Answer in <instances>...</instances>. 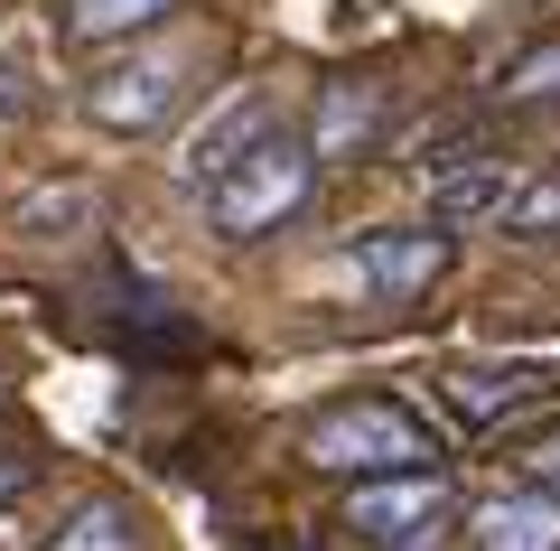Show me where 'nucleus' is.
<instances>
[{
	"mask_svg": "<svg viewBox=\"0 0 560 551\" xmlns=\"http://www.w3.org/2000/svg\"><path fill=\"white\" fill-rule=\"evenodd\" d=\"M467 551H560V495L514 486L467 514Z\"/></svg>",
	"mask_w": 560,
	"mask_h": 551,
	"instance_id": "obj_10",
	"label": "nucleus"
},
{
	"mask_svg": "<svg viewBox=\"0 0 560 551\" xmlns=\"http://www.w3.org/2000/svg\"><path fill=\"white\" fill-rule=\"evenodd\" d=\"M448 524V468L420 477H374V486H346V532L364 551H411Z\"/></svg>",
	"mask_w": 560,
	"mask_h": 551,
	"instance_id": "obj_4",
	"label": "nucleus"
},
{
	"mask_svg": "<svg viewBox=\"0 0 560 551\" xmlns=\"http://www.w3.org/2000/svg\"><path fill=\"white\" fill-rule=\"evenodd\" d=\"M504 234H514V243H551V234H560V169L523 177V197H514V216H504Z\"/></svg>",
	"mask_w": 560,
	"mask_h": 551,
	"instance_id": "obj_13",
	"label": "nucleus"
},
{
	"mask_svg": "<svg viewBox=\"0 0 560 551\" xmlns=\"http://www.w3.org/2000/svg\"><path fill=\"white\" fill-rule=\"evenodd\" d=\"M504 103H560V38H541V47H523L514 66H504V84H495Z\"/></svg>",
	"mask_w": 560,
	"mask_h": 551,
	"instance_id": "obj_14",
	"label": "nucleus"
},
{
	"mask_svg": "<svg viewBox=\"0 0 560 551\" xmlns=\"http://www.w3.org/2000/svg\"><path fill=\"white\" fill-rule=\"evenodd\" d=\"M197 47H140V57H113L103 76H84V122L113 140H150L187 94H197Z\"/></svg>",
	"mask_w": 560,
	"mask_h": 551,
	"instance_id": "obj_3",
	"label": "nucleus"
},
{
	"mask_svg": "<svg viewBox=\"0 0 560 551\" xmlns=\"http://www.w3.org/2000/svg\"><path fill=\"white\" fill-rule=\"evenodd\" d=\"M271 122H280V103L261 94V84H243V94H224L215 113L197 122V140H187V150H178V177H187V187H197V197H206V187H215V177L234 169V159L253 150L261 131H271Z\"/></svg>",
	"mask_w": 560,
	"mask_h": 551,
	"instance_id": "obj_8",
	"label": "nucleus"
},
{
	"mask_svg": "<svg viewBox=\"0 0 560 551\" xmlns=\"http://www.w3.org/2000/svg\"><path fill=\"white\" fill-rule=\"evenodd\" d=\"M523 468H533V486H541V495H560V431H551V439H533V458H523Z\"/></svg>",
	"mask_w": 560,
	"mask_h": 551,
	"instance_id": "obj_15",
	"label": "nucleus"
},
{
	"mask_svg": "<svg viewBox=\"0 0 560 551\" xmlns=\"http://www.w3.org/2000/svg\"><path fill=\"white\" fill-rule=\"evenodd\" d=\"M178 20V0H47V38L57 47H131Z\"/></svg>",
	"mask_w": 560,
	"mask_h": 551,
	"instance_id": "obj_9",
	"label": "nucleus"
},
{
	"mask_svg": "<svg viewBox=\"0 0 560 551\" xmlns=\"http://www.w3.org/2000/svg\"><path fill=\"white\" fill-rule=\"evenodd\" d=\"M523 159L514 150H458V159H440V169H430V225H440V234H467V225H504L514 216V197H523Z\"/></svg>",
	"mask_w": 560,
	"mask_h": 551,
	"instance_id": "obj_5",
	"label": "nucleus"
},
{
	"mask_svg": "<svg viewBox=\"0 0 560 551\" xmlns=\"http://www.w3.org/2000/svg\"><path fill=\"white\" fill-rule=\"evenodd\" d=\"M374 140H383V84H355V76L327 84L318 122H308V159H318V169H327V159H364Z\"/></svg>",
	"mask_w": 560,
	"mask_h": 551,
	"instance_id": "obj_11",
	"label": "nucleus"
},
{
	"mask_svg": "<svg viewBox=\"0 0 560 551\" xmlns=\"http://www.w3.org/2000/svg\"><path fill=\"white\" fill-rule=\"evenodd\" d=\"M140 542H150V524H140L131 495H84V505L66 514L38 551H140Z\"/></svg>",
	"mask_w": 560,
	"mask_h": 551,
	"instance_id": "obj_12",
	"label": "nucleus"
},
{
	"mask_svg": "<svg viewBox=\"0 0 560 551\" xmlns=\"http://www.w3.org/2000/svg\"><path fill=\"white\" fill-rule=\"evenodd\" d=\"M300 458H308V468H327V477H346V486H374V477L440 468V431H430L411 402H393V393H355V402L308 412Z\"/></svg>",
	"mask_w": 560,
	"mask_h": 551,
	"instance_id": "obj_1",
	"label": "nucleus"
},
{
	"mask_svg": "<svg viewBox=\"0 0 560 551\" xmlns=\"http://www.w3.org/2000/svg\"><path fill=\"white\" fill-rule=\"evenodd\" d=\"M440 272H448L440 225H383V234H355V253H346V280L364 299H420Z\"/></svg>",
	"mask_w": 560,
	"mask_h": 551,
	"instance_id": "obj_6",
	"label": "nucleus"
},
{
	"mask_svg": "<svg viewBox=\"0 0 560 551\" xmlns=\"http://www.w3.org/2000/svg\"><path fill=\"white\" fill-rule=\"evenodd\" d=\"M28 477H38V468H28V458H0V495H20Z\"/></svg>",
	"mask_w": 560,
	"mask_h": 551,
	"instance_id": "obj_16",
	"label": "nucleus"
},
{
	"mask_svg": "<svg viewBox=\"0 0 560 551\" xmlns=\"http://www.w3.org/2000/svg\"><path fill=\"white\" fill-rule=\"evenodd\" d=\"M308 187H318V159H308V131H290V122H271V131L253 140V150L234 159V169L206 187V216H215V234L253 243V234H280V225L308 206Z\"/></svg>",
	"mask_w": 560,
	"mask_h": 551,
	"instance_id": "obj_2",
	"label": "nucleus"
},
{
	"mask_svg": "<svg viewBox=\"0 0 560 551\" xmlns=\"http://www.w3.org/2000/svg\"><path fill=\"white\" fill-rule=\"evenodd\" d=\"M551 365H448L440 375V402L467 421V431H495V421L533 412V402H551Z\"/></svg>",
	"mask_w": 560,
	"mask_h": 551,
	"instance_id": "obj_7",
	"label": "nucleus"
}]
</instances>
